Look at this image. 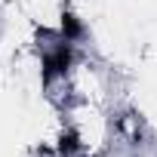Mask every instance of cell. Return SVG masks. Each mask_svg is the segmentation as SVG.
Segmentation results:
<instances>
[{"label": "cell", "mask_w": 157, "mask_h": 157, "mask_svg": "<svg viewBox=\"0 0 157 157\" xmlns=\"http://www.w3.org/2000/svg\"><path fill=\"white\" fill-rule=\"evenodd\" d=\"M74 148H77V136H74V132L62 136V142H59V151H62V154H71Z\"/></svg>", "instance_id": "cell-3"}, {"label": "cell", "mask_w": 157, "mask_h": 157, "mask_svg": "<svg viewBox=\"0 0 157 157\" xmlns=\"http://www.w3.org/2000/svg\"><path fill=\"white\" fill-rule=\"evenodd\" d=\"M68 62H71V46H68V40H65V43H59L52 52L43 56V83H49L56 74H65Z\"/></svg>", "instance_id": "cell-1"}, {"label": "cell", "mask_w": 157, "mask_h": 157, "mask_svg": "<svg viewBox=\"0 0 157 157\" xmlns=\"http://www.w3.org/2000/svg\"><path fill=\"white\" fill-rule=\"evenodd\" d=\"M62 34H65V40H74L80 34V25H77V19L71 13H65V19H62Z\"/></svg>", "instance_id": "cell-2"}]
</instances>
